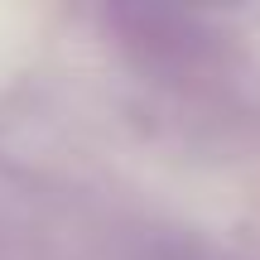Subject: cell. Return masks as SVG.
<instances>
[{
	"label": "cell",
	"instance_id": "6da1fadb",
	"mask_svg": "<svg viewBox=\"0 0 260 260\" xmlns=\"http://www.w3.org/2000/svg\"><path fill=\"white\" fill-rule=\"evenodd\" d=\"M125 44L145 58L149 68L174 77H212L222 73V44L203 19L183 15V10H116Z\"/></svg>",
	"mask_w": 260,
	"mask_h": 260
}]
</instances>
